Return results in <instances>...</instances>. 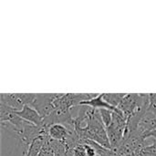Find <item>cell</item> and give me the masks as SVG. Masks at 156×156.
<instances>
[{
    "instance_id": "cell-5",
    "label": "cell",
    "mask_w": 156,
    "mask_h": 156,
    "mask_svg": "<svg viewBox=\"0 0 156 156\" xmlns=\"http://www.w3.org/2000/svg\"><path fill=\"white\" fill-rule=\"evenodd\" d=\"M139 96L140 94L138 93H127L121 104L119 105L118 109L122 112L126 119L133 113L138 103Z\"/></svg>"
},
{
    "instance_id": "cell-8",
    "label": "cell",
    "mask_w": 156,
    "mask_h": 156,
    "mask_svg": "<svg viewBox=\"0 0 156 156\" xmlns=\"http://www.w3.org/2000/svg\"><path fill=\"white\" fill-rule=\"evenodd\" d=\"M99 112H100V115H101V118L102 120L103 124L107 128L112 123V112H113L109 111V110H106V109H101V110H99Z\"/></svg>"
},
{
    "instance_id": "cell-4",
    "label": "cell",
    "mask_w": 156,
    "mask_h": 156,
    "mask_svg": "<svg viewBox=\"0 0 156 156\" xmlns=\"http://www.w3.org/2000/svg\"><path fill=\"white\" fill-rule=\"evenodd\" d=\"M16 112L22 120L36 126H43V118L34 108L26 105L21 111Z\"/></svg>"
},
{
    "instance_id": "cell-2",
    "label": "cell",
    "mask_w": 156,
    "mask_h": 156,
    "mask_svg": "<svg viewBox=\"0 0 156 156\" xmlns=\"http://www.w3.org/2000/svg\"><path fill=\"white\" fill-rule=\"evenodd\" d=\"M72 132H75V130H69L65 125L60 123L52 124L48 129V137L53 141L60 142L62 144H64L68 140Z\"/></svg>"
},
{
    "instance_id": "cell-6",
    "label": "cell",
    "mask_w": 156,
    "mask_h": 156,
    "mask_svg": "<svg viewBox=\"0 0 156 156\" xmlns=\"http://www.w3.org/2000/svg\"><path fill=\"white\" fill-rule=\"evenodd\" d=\"M80 105H87V106H90L93 109H96V110H101V109H106V110H109V111H112V112H116L118 110V108H115V107H112L111 106L110 104H108L104 100H103V97H102V94H99L97 97L93 98L92 100L90 101H83L80 103Z\"/></svg>"
},
{
    "instance_id": "cell-9",
    "label": "cell",
    "mask_w": 156,
    "mask_h": 156,
    "mask_svg": "<svg viewBox=\"0 0 156 156\" xmlns=\"http://www.w3.org/2000/svg\"><path fill=\"white\" fill-rule=\"evenodd\" d=\"M148 110L156 113V93H149Z\"/></svg>"
},
{
    "instance_id": "cell-7",
    "label": "cell",
    "mask_w": 156,
    "mask_h": 156,
    "mask_svg": "<svg viewBox=\"0 0 156 156\" xmlns=\"http://www.w3.org/2000/svg\"><path fill=\"white\" fill-rule=\"evenodd\" d=\"M127 93H102L103 100L112 107L118 108Z\"/></svg>"
},
{
    "instance_id": "cell-3",
    "label": "cell",
    "mask_w": 156,
    "mask_h": 156,
    "mask_svg": "<svg viewBox=\"0 0 156 156\" xmlns=\"http://www.w3.org/2000/svg\"><path fill=\"white\" fill-rule=\"evenodd\" d=\"M1 103H4L16 112L21 111L25 106L24 94L23 93H2L0 96Z\"/></svg>"
},
{
    "instance_id": "cell-1",
    "label": "cell",
    "mask_w": 156,
    "mask_h": 156,
    "mask_svg": "<svg viewBox=\"0 0 156 156\" xmlns=\"http://www.w3.org/2000/svg\"><path fill=\"white\" fill-rule=\"evenodd\" d=\"M58 95L59 94L58 93L36 94L30 107L34 108L44 120L55 111L54 101L58 97Z\"/></svg>"
},
{
    "instance_id": "cell-10",
    "label": "cell",
    "mask_w": 156,
    "mask_h": 156,
    "mask_svg": "<svg viewBox=\"0 0 156 156\" xmlns=\"http://www.w3.org/2000/svg\"><path fill=\"white\" fill-rule=\"evenodd\" d=\"M147 138H154V139H156V130L151 132L150 133H148V134L146 135V139H147Z\"/></svg>"
}]
</instances>
